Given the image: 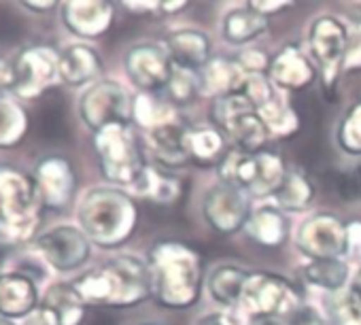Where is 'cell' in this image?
<instances>
[{"label":"cell","instance_id":"6da1fadb","mask_svg":"<svg viewBox=\"0 0 361 325\" xmlns=\"http://www.w3.org/2000/svg\"><path fill=\"white\" fill-rule=\"evenodd\" d=\"M151 291L155 302L166 308H190L202 295L204 259L202 255L178 240L157 243L149 253Z\"/></svg>","mask_w":361,"mask_h":325},{"label":"cell","instance_id":"7a4b0ae2","mask_svg":"<svg viewBox=\"0 0 361 325\" xmlns=\"http://www.w3.org/2000/svg\"><path fill=\"white\" fill-rule=\"evenodd\" d=\"M73 285L87 306L130 308L153 295L149 264L132 255H117L100 268L81 274Z\"/></svg>","mask_w":361,"mask_h":325},{"label":"cell","instance_id":"3957f363","mask_svg":"<svg viewBox=\"0 0 361 325\" xmlns=\"http://www.w3.org/2000/svg\"><path fill=\"white\" fill-rule=\"evenodd\" d=\"M79 228L98 247L115 249L130 240L138 223L136 202L117 188L90 190L77 211Z\"/></svg>","mask_w":361,"mask_h":325},{"label":"cell","instance_id":"277c9868","mask_svg":"<svg viewBox=\"0 0 361 325\" xmlns=\"http://www.w3.org/2000/svg\"><path fill=\"white\" fill-rule=\"evenodd\" d=\"M43 209L32 177L16 168H0V247H20L35 240Z\"/></svg>","mask_w":361,"mask_h":325},{"label":"cell","instance_id":"5b68a950","mask_svg":"<svg viewBox=\"0 0 361 325\" xmlns=\"http://www.w3.org/2000/svg\"><path fill=\"white\" fill-rule=\"evenodd\" d=\"M281 155L272 151H243L230 149L217 166L219 181L247 196H274L287 175Z\"/></svg>","mask_w":361,"mask_h":325},{"label":"cell","instance_id":"8992f818","mask_svg":"<svg viewBox=\"0 0 361 325\" xmlns=\"http://www.w3.org/2000/svg\"><path fill=\"white\" fill-rule=\"evenodd\" d=\"M94 147L98 155L100 173L106 181L134 188L140 179L142 171L147 168L145 155L140 151L138 138L126 123L109 125L94 134Z\"/></svg>","mask_w":361,"mask_h":325},{"label":"cell","instance_id":"52a82bcc","mask_svg":"<svg viewBox=\"0 0 361 325\" xmlns=\"http://www.w3.org/2000/svg\"><path fill=\"white\" fill-rule=\"evenodd\" d=\"M240 312L251 321H279L289 319L298 308H302V293L298 287L270 272H251L243 295H240Z\"/></svg>","mask_w":361,"mask_h":325},{"label":"cell","instance_id":"ba28073f","mask_svg":"<svg viewBox=\"0 0 361 325\" xmlns=\"http://www.w3.org/2000/svg\"><path fill=\"white\" fill-rule=\"evenodd\" d=\"M213 119L217 128L234 140L236 149L262 151L270 140V132L262 121L257 109L243 94L215 98Z\"/></svg>","mask_w":361,"mask_h":325},{"label":"cell","instance_id":"9c48e42d","mask_svg":"<svg viewBox=\"0 0 361 325\" xmlns=\"http://www.w3.org/2000/svg\"><path fill=\"white\" fill-rule=\"evenodd\" d=\"M134 113V98L117 81L100 79L90 85L79 100V115L83 123L96 134L109 125H130Z\"/></svg>","mask_w":361,"mask_h":325},{"label":"cell","instance_id":"30bf717a","mask_svg":"<svg viewBox=\"0 0 361 325\" xmlns=\"http://www.w3.org/2000/svg\"><path fill=\"white\" fill-rule=\"evenodd\" d=\"M13 94L35 100L60 81V51L49 45H32L13 60Z\"/></svg>","mask_w":361,"mask_h":325},{"label":"cell","instance_id":"8fae6325","mask_svg":"<svg viewBox=\"0 0 361 325\" xmlns=\"http://www.w3.org/2000/svg\"><path fill=\"white\" fill-rule=\"evenodd\" d=\"M348 43H350L348 30L340 20L331 16H323L312 22L310 32H308V49L312 58L321 64L325 90L336 87V79L342 70Z\"/></svg>","mask_w":361,"mask_h":325},{"label":"cell","instance_id":"7c38bea8","mask_svg":"<svg viewBox=\"0 0 361 325\" xmlns=\"http://www.w3.org/2000/svg\"><path fill=\"white\" fill-rule=\"evenodd\" d=\"M298 249L312 259H342L348 253V230L342 219L329 213L308 217L298 232Z\"/></svg>","mask_w":361,"mask_h":325},{"label":"cell","instance_id":"4fadbf2b","mask_svg":"<svg viewBox=\"0 0 361 325\" xmlns=\"http://www.w3.org/2000/svg\"><path fill=\"white\" fill-rule=\"evenodd\" d=\"M37 249L47 266L58 272L81 268L92 255V240L75 226H56L37 238Z\"/></svg>","mask_w":361,"mask_h":325},{"label":"cell","instance_id":"5bb4252c","mask_svg":"<svg viewBox=\"0 0 361 325\" xmlns=\"http://www.w3.org/2000/svg\"><path fill=\"white\" fill-rule=\"evenodd\" d=\"M126 75L130 81L142 90L145 94L164 92L170 73H172V58L168 56L164 45L155 43H138L128 49L123 58Z\"/></svg>","mask_w":361,"mask_h":325},{"label":"cell","instance_id":"9a60e30c","mask_svg":"<svg viewBox=\"0 0 361 325\" xmlns=\"http://www.w3.org/2000/svg\"><path fill=\"white\" fill-rule=\"evenodd\" d=\"M202 215L215 232L224 236L236 234L238 230H245L251 215L249 196L230 185L217 183L204 194Z\"/></svg>","mask_w":361,"mask_h":325},{"label":"cell","instance_id":"2e32d148","mask_svg":"<svg viewBox=\"0 0 361 325\" xmlns=\"http://www.w3.org/2000/svg\"><path fill=\"white\" fill-rule=\"evenodd\" d=\"M35 181L45 209L66 211L77 194V173L62 155H47L37 161Z\"/></svg>","mask_w":361,"mask_h":325},{"label":"cell","instance_id":"e0dca14e","mask_svg":"<svg viewBox=\"0 0 361 325\" xmlns=\"http://www.w3.org/2000/svg\"><path fill=\"white\" fill-rule=\"evenodd\" d=\"M62 22L75 37L98 39L111 30L115 9L104 0H68L62 5Z\"/></svg>","mask_w":361,"mask_h":325},{"label":"cell","instance_id":"ac0fdd59","mask_svg":"<svg viewBox=\"0 0 361 325\" xmlns=\"http://www.w3.org/2000/svg\"><path fill=\"white\" fill-rule=\"evenodd\" d=\"M39 304V289L30 274L20 270L0 272V314L7 319H26Z\"/></svg>","mask_w":361,"mask_h":325},{"label":"cell","instance_id":"d6986e66","mask_svg":"<svg viewBox=\"0 0 361 325\" xmlns=\"http://www.w3.org/2000/svg\"><path fill=\"white\" fill-rule=\"evenodd\" d=\"M314 75L317 70L310 58L298 45H285L274 58H270L268 79L274 87L300 92L314 81Z\"/></svg>","mask_w":361,"mask_h":325},{"label":"cell","instance_id":"ffe728a7","mask_svg":"<svg viewBox=\"0 0 361 325\" xmlns=\"http://www.w3.org/2000/svg\"><path fill=\"white\" fill-rule=\"evenodd\" d=\"M102 68L100 54L85 43H75L60 51V81L71 87L94 85L100 81Z\"/></svg>","mask_w":361,"mask_h":325},{"label":"cell","instance_id":"44dd1931","mask_svg":"<svg viewBox=\"0 0 361 325\" xmlns=\"http://www.w3.org/2000/svg\"><path fill=\"white\" fill-rule=\"evenodd\" d=\"M39 310L51 325H81L87 304L73 283H56L45 291Z\"/></svg>","mask_w":361,"mask_h":325},{"label":"cell","instance_id":"7402d4cb","mask_svg":"<svg viewBox=\"0 0 361 325\" xmlns=\"http://www.w3.org/2000/svg\"><path fill=\"white\" fill-rule=\"evenodd\" d=\"M164 47L174 64L202 70L211 62L213 43L207 32L183 28V30H174L172 35H168Z\"/></svg>","mask_w":361,"mask_h":325},{"label":"cell","instance_id":"603a6c76","mask_svg":"<svg viewBox=\"0 0 361 325\" xmlns=\"http://www.w3.org/2000/svg\"><path fill=\"white\" fill-rule=\"evenodd\" d=\"M183 147L190 164L196 166H219L226 157V140L219 128L213 125H190L183 130Z\"/></svg>","mask_w":361,"mask_h":325},{"label":"cell","instance_id":"cb8c5ba5","mask_svg":"<svg viewBox=\"0 0 361 325\" xmlns=\"http://www.w3.org/2000/svg\"><path fill=\"white\" fill-rule=\"evenodd\" d=\"M136 194L145 200H149L151 204L157 207H172L176 204L180 198H183V181H180L172 171L153 164L142 171L140 179L134 185Z\"/></svg>","mask_w":361,"mask_h":325},{"label":"cell","instance_id":"d4e9b609","mask_svg":"<svg viewBox=\"0 0 361 325\" xmlns=\"http://www.w3.org/2000/svg\"><path fill=\"white\" fill-rule=\"evenodd\" d=\"M245 232L259 247L279 249L289 238V219L279 207H259L251 211Z\"/></svg>","mask_w":361,"mask_h":325},{"label":"cell","instance_id":"484cf974","mask_svg":"<svg viewBox=\"0 0 361 325\" xmlns=\"http://www.w3.org/2000/svg\"><path fill=\"white\" fill-rule=\"evenodd\" d=\"M183 130H185V125L172 121L168 125L147 132V142H149V149L153 151L155 164H159L168 171L190 164V157L183 147Z\"/></svg>","mask_w":361,"mask_h":325},{"label":"cell","instance_id":"4316f807","mask_svg":"<svg viewBox=\"0 0 361 325\" xmlns=\"http://www.w3.org/2000/svg\"><path fill=\"white\" fill-rule=\"evenodd\" d=\"M202 75V92L221 98L230 94H238L247 81V73L240 68V64L232 58H211V62L200 70Z\"/></svg>","mask_w":361,"mask_h":325},{"label":"cell","instance_id":"83f0119b","mask_svg":"<svg viewBox=\"0 0 361 325\" xmlns=\"http://www.w3.org/2000/svg\"><path fill=\"white\" fill-rule=\"evenodd\" d=\"M268 30V18L255 13L251 7L232 9L221 22V35L232 45H247Z\"/></svg>","mask_w":361,"mask_h":325},{"label":"cell","instance_id":"f1b7e54d","mask_svg":"<svg viewBox=\"0 0 361 325\" xmlns=\"http://www.w3.org/2000/svg\"><path fill=\"white\" fill-rule=\"evenodd\" d=\"M249 274H251V272H247V270L240 268V266L221 264V266H217V268L209 274V278H207L209 293H211L213 300L219 302L221 306H238Z\"/></svg>","mask_w":361,"mask_h":325},{"label":"cell","instance_id":"f546056e","mask_svg":"<svg viewBox=\"0 0 361 325\" xmlns=\"http://www.w3.org/2000/svg\"><path fill=\"white\" fill-rule=\"evenodd\" d=\"M312 198H314V188L308 181V177L302 175L300 171H287L279 192L274 194L276 207L287 213L306 211L310 207Z\"/></svg>","mask_w":361,"mask_h":325},{"label":"cell","instance_id":"4dcf8cb0","mask_svg":"<svg viewBox=\"0 0 361 325\" xmlns=\"http://www.w3.org/2000/svg\"><path fill=\"white\" fill-rule=\"evenodd\" d=\"M166 92V100L170 104L183 106L190 104L198 98V94H202V75L200 70L188 68V66H178L172 62V73L170 79L164 87Z\"/></svg>","mask_w":361,"mask_h":325},{"label":"cell","instance_id":"1f68e13d","mask_svg":"<svg viewBox=\"0 0 361 325\" xmlns=\"http://www.w3.org/2000/svg\"><path fill=\"white\" fill-rule=\"evenodd\" d=\"M132 119L147 132L176 121L174 119V109L166 98H159L155 94H145V92L134 98Z\"/></svg>","mask_w":361,"mask_h":325},{"label":"cell","instance_id":"d6a6232c","mask_svg":"<svg viewBox=\"0 0 361 325\" xmlns=\"http://www.w3.org/2000/svg\"><path fill=\"white\" fill-rule=\"evenodd\" d=\"M28 115L24 106L11 98L0 100V149L18 147L28 134Z\"/></svg>","mask_w":361,"mask_h":325},{"label":"cell","instance_id":"836d02e7","mask_svg":"<svg viewBox=\"0 0 361 325\" xmlns=\"http://www.w3.org/2000/svg\"><path fill=\"white\" fill-rule=\"evenodd\" d=\"M304 278L329 293L344 289L348 278V266L342 259H312L304 266Z\"/></svg>","mask_w":361,"mask_h":325},{"label":"cell","instance_id":"e575fe53","mask_svg":"<svg viewBox=\"0 0 361 325\" xmlns=\"http://www.w3.org/2000/svg\"><path fill=\"white\" fill-rule=\"evenodd\" d=\"M262 121L266 123L270 138H289L293 134H298L300 130V117L298 113L287 106L285 102H281L279 98H272L270 102H266L262 109H257Z\"/></svg>","mask_w":361,"mask_h":325},{"label":"cell","instance_id":"d590c367","mask_svg":"<svg viewBox=\"0 0 361 325\" xmlns=\"http://www.w3.org/2000/svg\"><path fill=\"white\" fill-rule=\"evenodd\" d=\"M327 314L331 325H361V298L350 287H344L329 295Z\"/></svg>","mask_w":361,"mask_h":325},{"label":"cell","instance_id":"8d00e7d4","mask_svg":"<svg viewBox=\"0 0 361 325\" xmlns=\"http://www.w3.org/2000/svg\"><path fill=\"white\" fill-rule=\"evenodd\" d=\"M338 145L350 155H361V102L355 104L338 125Z\"/></svg>","mask_w":361,"mask_h":325},{"label":"cell","instance_id":"74e56055","mask_svg":"<svg viewBox=\"0 0 361 325\" xmlns=\"http://www.w3.org/2000/svg\"><path fill=\"white\" fill-rule=\"evenodd\" d=\"M236 62L240 64V68L247 75H264L270 68V58L264 51H259V49H245V51H240Z\"/></svg>","mask_w":361,"mask_h":325},{"label":"cell","instance_id":"f35d334b","mask_svg":"<svg viewBox=\"0 0 361 325\" xmlns=\"http://www.w3.org/2000/svg\"><path fill=\"white\" fill-rule=\"evenodd\" d=\"M121 5L132 11V16H164L161 0H126Z\"/></svg>","mask_w":361,"mask_h":325},{"label":"cell","instance_id":"ab89813d","mask_svg":"<svg viewBox=\"0 0 361 325\" xmlns=\"http://www.w3.org/2000/svg\"><path fill=\"white\" fill-rule=\"evenodd\" d=\"M340 190L346 198H361V161L342 177Z\"/></svg>","mask_w":361,"mask_h":325},{"label":"cell","instance_id":"60d3db41","mask_svg":"<svg viewBox=\"0 0 361 325\" xmlns=\"http://www.w3.org/2000/svg\"><path fill=\"white\" fill-rule=\"evenodd\" d=\"M285 325H325V321H323V317L319 314L317 308H312V306H302V308H298V310L287 319Z\"/></svg>","mask_w":361,"mask_h":325},{"label":"cell","instance_id":"b9f144b4","mask_svg":"<svg viewBox=\"0 0 361 325\" xmlns=\"http://www.w3.org/2000/svg\"><path fill=\"white\" fill-rule=\"evenodd\" d=\"M247 7H251L255 13L264 16V18H270L274 13H281L283 9L291 7L289 0H251V3H247Z\"/></svg>","mask_w":361,"mask_h":325},{"label":"cell","instance_id":"7bdbcfd3","mask_svg":"<svg viewBox=\"0 0 361 325\" xmlns=\"http://www.w3.org/2000/svg\"><path fill=\"white\" fill-rule=\"evenodd\" d=\"M198 325H243V321L228 312H213V314H204L198 321Z\"/></svg>","mask_w":361,"mask_h":325},{"label":"cell","instance_id":"ee69618b","mask_svg":"<svg viewBox=\"0 0 361 325\" xmlns=\"http://www.w3.org/2000/svg\"><path fill=\"white\" fill-rule=\"evenodd\" d=\"M342 68H346V70H357V68H361V32H359V41H357L355 45L348 43V51H346V56H344Z\"/></svg>","mask_w":361,"mask_h":325},{"label":"cell","instance_id":"f6af8a7d","mask_svg":"<svg viewBox=\"0 0 361 325\" xmlns=\"http://www.w3.org/2000/svg\"><path fill=\"white\" fill-rule=\"evenodd\" d=\"M348 230V253H361V221L346 223Z\"/></svg>","mask_w":361,"mask_h":325},{"label":"cell","instance_id":"bcb514c9","mask_svg":"<svg viewBox=\"0 0 361 325\" xmlns=\"http://www.w3.org/2000/svg\"><path fill=\"white\" fill-rule=\"evenodd\" d=\"M28 11H35V13H49L58 7L56 0H26L22 3Z\"/></svg>","mask_w":361,"mask_h":325},{"label":"cell","instance_id":"7dc6e473","mask_svg":"<svg viewBox=\"0 0 361 325\" xmlns=\"http://www.w3.org/2000/svg\"><path fill=\"white\" fill-rule=\"evenodd\" d=\"M188 7V3L185 0H161V13L164 16H170V13H176V11H180V9H185Z\"/></svg>","mask_w":361,"mask_h":325},{"label":"cell","instance_id":"c3c4849f","mask_svg":"<svg viewBox=\"0 0 361 325\" xmlns=\"http://www.w3.org/2000/svg\"><path fill=\"white\" fill-rule=\"evenodd\" d=\"M24 325H51V323H49V319H47V317L37 308L30 317H26Z\"/></svg>","mask_w":361,"mask_h":325},{"label":"cell","instance_id":"681fc988","mask_svg":"<svg viewBox=\"0 0 361 325\" xmlns=\"http://www.w3.org/2000/svg\"><path fill=\"white\" fill-rule=\"evenodd\" d=\"M350 289H353V291H355V293H357V295L361 298V270H359V272L355 274V278H353V285H350Z\"/></svg>","mask_w":361,"mask_h":325},{"label":"cell","instance_id":"f907efd6","mask_svg":"<svg viewBox=\"0 0 361 325\" xmlns=\"http://www.w3.org/2000/svg\"><path fill=\"white\" fill-rule=\"evenodd\" d=\"M0 325H18L13 319H7V317H3V314H0Z\"/></svg>","mask_w":361,"mask_h":325},{"label":"cell","instance_id":"816d5d0a","mask_svg":"<svg viewBox=\"0 0 361 325\" xmlns=\"http://www.w3.org/2000/svg\"><path fill=\"white\" fill-rule=\"evenodd\" d=\"M357 28H359V32H361V16H359V20H357Z\"/></svg>","mask_w":361,"mask_h":325},{"label":"cell","instance_id":"f5cc1de1","mask_svg":"<svg viewBox=\"0 0 361 325\" xmlns=\"http://www.w3.org/2000/svg\"><path fill=\"white\" fill-rule=\"evenodd\" d=\"M147 325H153V323H147Z\"/></svg>","mask_w":361,"mask_h":325}]
</instances>
